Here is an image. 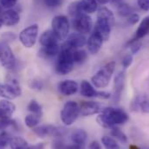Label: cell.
<instances>
[{
  "mask_svg": "<svg viewBox=\"0 0 149 149\" xmlns=\"http://www.w3.org/2000/svg\"><path fill=\"white\" fill-rule=\"evenodd\" d=\"M128 120V115L123 109L106 108L97 117L99 124L104 127L112 128L118 125L125 124Z\"/></svg>",
  "mask_w": 149,
  "mask_h": 149,
  "instance_id": "6da1fadb",
  "label": "cell"
},
{
  "mask_svg": "<svg viewBox=\"0 0 149 149\" xmlns=\"http://www.w3.org/2000/svg\"><path fill=\"white\" fill-rule=\"evenodd\" d=\"M113 21L114 16L111 10L106 7L101 8L97 12V20L94 32L97 33L103 41H108L110 37Z\"/></svg>",
  "mask_w": 149,
  "mask_h": 149,
  "instance_id": "7a4b0ae2",
  "label": "cell"
},
{
  "mask_svg": "<svg viewBox=\"0 0 149 149\" xmlns=\"http://www.w3.org/2000/svg\"><path fill=\"white\" fill-rule=\"evenodd\" d=\"M73 49L68 48L65 45L61 46V50L58 54L56 62V71L60 74H68L73 70L74 59H73Z\"/></svg>",
  "mask_w": 149,
  "mask_h": 149,
  "instance_id": "3957f363",
  "label": "cell"
},
{
  "mask_svg": "<svg viewBox=\"0 0 149 149\" xmlns=\"http://www.w3.org/2000/svg\"><path fill=\"white\" fill-rule=\"evenodd\" d=\"M115 69V62H110L101 68L91 78L92 83L98 88H106L110 81L112 74Z\"/></svg>",
  "mask_w": 149,
  "mask_h": 149,
  "instance_id": "277c9868",
  "label": "cell"
},
{
  "mask_svg": "<svg viewBox=\"0 0 149 149\" xmlns=\"http://www.w3.org/2000/svg\"><path fill=\"white\" fill-rule=\"evenodd\" d=\"M53 32L59 40H64L68 37L70 31V21L64 15H58L53 17L51 21Z\"/></svg>",
  "mask_w": 149,
  "mask_h": 149,
  "instance_id": "5b68a950",
  "label": "cell"
},
{
  "mask_svg": "<svg viewBox=\"0 0 149 149\" xmlns=\"http://www.w3.org/2000/svg\"><path fill=\"white\" fill-rule=\"evenodd\" d=\"M80 114V107L74 101L67 102L61 112V119L66 126H70L77 120Z\"/></svg>",
  "mask_w": 149,
  "mask_h": 149,
  "instance_id": "8992f818",
  "label": "cell"
},
{
  "mask_svg": "<svg viewBox=\"0 0 149 149\" xmlns=\"http://www.w3.org/2000/svg\"><path fill=\"white\" fill-rule=\"evenodd\" d=\"M21 93L22 92L18 81L14 78L9 80L6 84L0 83V96L4 99L13 100L17 96H20Z\"/></svg>",
  "mask_w": 149,
  "mask_h": 149,
  "instance_id": "52a82bcc",
  "label": "cell"
},
{
  "mask_svg": "<svg viewBox=\"0 0 149 149\" xmlns=\"http://www.w3.org/2000/svg\"><path fill=\"white\" fill-rule=\"evenodd\" d=\"M73 19V26L78 33L88 34L93 27V21L90 16L87 13H81Z\"/></svg>",
  "mask_w": 149,
  "mask_h": 149,
  "instance_id": "ba28073f",
  "label": "cell"
},
{
  "mask_svg": "<svg viewBox=\"0 0 149 149\" xmlns=\"http://www.w3.org/2000/svg\"><path fill=\"white\" fill-rule=\"evenodd\" d=\"M38 35V25L34 24L24 29L19 34V40L25 48H31L35 45Z\"/></svg>",
  "mask_w": 149,
  "mask_h": 149,
  "instance_id": "9c48e42d",
  "label": "cell"
},
{
  "mask_svg": "<svg viewBox=\"0 0 149 149\" xmlns=\"http://www.w3.org/2000/svg\"><path fill=\"white\" fill-rule=\"evenodd\" d=\"M33 132L37 136L44 138L47 136L62 137L65 134L66 131L63 127H58L53 125H42L33 128Z\"/></svg>",
  "mask_w": 149,
  "mask_h": 149,
  "instance_id": "30bf717a",
  "label": "cell"
},
{
  "mask_svg": "<svg viewBox=\"0 0 149 149\" xmlns=\"http://www.w3.org/2000/svg\"><path fill=\"white\" fill-rule=\"evenodd\" d=\"M0 62L6 70H12L16 66V57L7 44H0Z\"/></svg>",
  "mask_w": 149,
  "mask_h": 149,
  "instance_id": "8fae6325",
  "label": "cell"
},
{
  "mask_svg": "<svg viewBox=\"0 0 149 149\" xmlns=\"http://www.w3.org/2000/svg\"><path fill=\"white\" fill-rule=\"evenodd\" d=\"M87 43V39L81 33H72L67 37V40L63 43V45L67 46L71 49H78L83 47Z\"/></svg>",
  "mask_w": 149,
  "mask_h": 149,
  "instance_id": "7c38bea8",
  "label": "cell"
},
{
  "mask_svg": "<svg viewBox=\"0 0 149 149\" xmlns=\"http://www.w3.org/2000/svg\"><path fill=\"white\" fill-rule=\"evenodd\" d=\"M79 107L80 114L82 116H89L102 111V106L95 102H81Z\"/></svg>",
  "mask_w": 149,
  "mask_h": 149,
  "instance_id": "4fadbf2b",
  "label": "cell"
},
{
  "mask_svg": "<svg viewBox=\"0 0 149 149\" xmlns=\"http://www.w3.org/2000/svg\"><path fill=\"white\" fill-rule=\"evenodd\" d=\"M77 90L78 84L74 80H64L58 84V91L65 96L74 95Z\"/></svg>",
  "mask_w": 149,
  "mask_h": 149,
  "instance_id": "5bb4252c",
  "label": "cell"
},
{
  "mask_svg": "<svg viewBox=\"0 0 149 149\" xmlns=\"http://www.w3.org/2000/svg\"><path fill=\"white\" fill-rule=\"evenodd\" d=\"M102 43H103L102 38L97 33L93 32L90 35V37H88V39L87 40L86 44L88 46V49L89 53L92 55H96L100 51Z\"/></svg>",
  "mask_w": 149,
  "mask_h": 149,
  "instance_id": "9a60e30c",
  "label": "cell"
},
{
  "mask_svg": "<svg viewBox=\"0 0 149 149\" xmlns=\"http://www.w3.org/2000/svg\"><path fill=\"white\" fill-rule=\"evenodd\" d=\"M1 18L3 24L5 26H14L17 24L20 21V16L18 12L15 10L9 9L2 13Z\"/></svg>",
  "mask_w": 149,
  "mask_h": 149,
  "instance_id": "2e32d148",
  "label": "cell"
},
{
  "mask_svg": "<svg viewBox=\"0 0 149 149\" xmlns=\"http://www.w3.org/2000/svg\"><path fill=\"white\" fill-rule=\"evenodd\" d=\"M125 83V72L121 71L118 74H116L113 82V98L114 102H118L120 98L121 92L123 91Z\"/></svg>",
  "mask_w": 149,
  "mask_h": 149,
  "instance_id": "e0dca14e",
  "label": "cell"
},
{
  "mask_svg": "<svg viewBox=\"0 0 149 149\" xmlns=\"http://www.w3.org/2000/svg\"><path fill=\"white\" fill-rule=\"evenodd\" d=\"M16 110V106L13 102L7 99L0 101V119H9Z\"/></svg>",
  "mask_w": 149,
  "mask_h": 149,
  "instance_id": "ac0fdd59",
  "label": "cell"
},
{
  "mask_svg": "<svg viewBox=\"0 0 149 149\" xmlns=\"http://www.w3.org/2000/svg\"><path fill=\"white\" fill-rule=\"evenodd\" d=\"M59 39L56 36V34L53 32L52 30H47L45 31L40 37V44L42 47H49L53 45L58 44Z\"/></svg>",
  "mask_w": 149,
  "mask_h": 149,
  "instance_id": "d6986e66",
  "label": "cell"
},
{
  "mask_svg": "<svg viewBox=\"0 0 149 149\" xmlns=\"http://www.w3.org/2000/svg\"><path fill=\"white\" fill-rule=\"evenodd\" d=\"M97 93L95 89V88L88 81H82L81 83V95L84 97H97Z\"/></svg>",
  "mask_w": 149,
  "mask_h": 149,
  "instance_id": "ffe728a7",
  "label": "cell"
},
{
  "mask_svg": "<svg viewBox=\"0 0 149 149\" xmlns=\"http://www.w3.org/2000/svg\"><path fill=\"white\" fill-rule=\"evenodd\" d=\"M61 50V47L59 44L49 46V47H42L39 51V56L43 58H50L58 55Z\"/></svg>",
  "mask_w": 149,
  "mask_h": 149,
  "instance_id": "44dd1931",
  "label": "cell"
},
{
  "mask_svg": "<svg viewBox=\"0 0 149 149\" xmlns=\"http://www.w3.org/2000/svg\"><path fill=\"white\" fill-rule=\"evenodd\" d=\"M71 141L73 144L77 145H85V142L88 138V134L83 129H76L71 134Z\"/></svg>",
  "mask_w": 149,
  "mask_h": 149,
  "instance_id": "7402d4cb",
  "label": "cell"
},
{
  "mask_svg": "<svg viewBox=\"0 0 149 149\" xmlns=\"http://www.w3.org/2000/svg\"><path fill=\"white\" fill-rule=\"evenodd\" d=\"M149 33V17H146L141 23L140 24V26L138 27L136 33H135V37L134 39L140 40L141 38L147 36Z\"/></svg>",
  "mask_w": 149,
  "mask_h": 149,
  "instance_id": "603a6c76",
  "label": "cell"
},
{
  "mask_svg": "<svg viewBox=\"0 0 149 149\" xmlns=\"http://www.w3.org/2000/svg\"><path fill=\"white\" fill-rule=\"evenodd\" d=\"M80 6L84 13L90 14L94 13L97 10V1L96 0H80Z\"/></svg>",
  "mask_w": 149,
  "mask_h": 149,
  "instance_id": "cb8c5ba5",
  "label": "cell"
},
{
  "mask_svg": "<svg viewBox=\"0 0 149 149\" xmlns=\"http://www.w3.org/2000/svg\"><path fill=\"white\" fill-rule=\"evenodd\" d=\"M10 146L11 149H31L28 142L22 137L15 136L11 137L10 141Z\"/></svg>",
  "mask_w": 149,
  "mask_h": 149,
  "instance_id": "d4e9b609",
  "label": "cell"
},
{
  "mask_svg": "<svg viewBox=\"0 0 149 149\" xmlns=\"http://www.w3.org/2000/svg\"><path fill=\"white\" fill-rule=\"evenodd\" d=\"M133 8L128 5L127 3H122L120 5L117 6V12L118 15L120 16L121 17H128L131 16L133 14Z\"/></svg>",
  "mask_w": 149,
  "mask_h": 149,
  "instance_id": "484cf974",
  "label": "cell"
},
{
  "mask_svg": "<svg viewBox=\"0 0 149 149\" xmlns=\"http://www.w3.org/2000/svg\"><path fill=\"white\" fill-rule=\"evenodd\" d=\"M41 119V115L35 114V113H31L29 115H27L24 118V122L26 124V126L30 128H34L37 126V124L39 123Z\"/></svg>",
  "mask_w": 149,
  "mask_h": 149,
  "instance_id": "4316f807",
  "label": "cell"
},
{
  "mask_svg": "<svg viewBox=\"0 0 149 149\" xmlns=\"http://www.w3.org/2000/svg\"><path fill=\"white\" fill-rule=\"evenodd\" d=\"M102 142L106 149H120V147L117 143V141L109 136H103L102 139Z\"/></svg>",
  "mask_w": 149,
  "mask_h": 149,
  "instance_id": "83f0119b",
  "label": "cell"
},
{
  "mask_svg": "<svg viewBox=\"0 0 149 149\" xmlns=\"http://www.w3.org/2000/svg\"><path fill=\"white\" fill-rule=\"evenodd\" d=\"M88 57V54L84 49H74L73 51V59L74 63H81Z\"/></svg>",
  "mask_w": 149,
  "mask_h": 149,
  "instance_id": "f1b7e54d",
  "label": "cell"
},
{
  "mask_svg": "<svg viewBox=\"0 0 149 149\" xmlns=\"http://www.w3.org/2000/svg\"><path fill=\"white\" fill-rule=\"evenodd\" d=\"M68 11L70 13V15L71 16L72 18L75 17L76 16H78L79 14L81 13H84L80 6V3L79 1H76V2H73L72 3H70V5L69 6L68 8Z\"/></svg>",
  "mask_w": 149,
  "mask_h": 149,
  "instance_id": "f546056e",
  "label": "cell"
},
{
  "mask_svg": "<svg viewBox=\"0 0 149 149\" xmlns=\"http://www.w3.org/2000/svg\"><path fill=\"white\" fill-rule=\"evenodd\" d=\"M111 134L112 136L115 137L117 140H119L120 141H121L123 143H127V135L119 127H112Z\"/></svg>",
  "mask_w": 149,
  "mask_h": 149,
  "instance_id": "4dcf8cb0",
  "label": "cell"
},
{
  "mask_svg": "<svg viewBox=\"0 0 149 149\" xmlns=\"http://www.w3.org/2000/svg\"><path fill=\"white\" fill-rule=\"evenodd\" d=\"M27 109H28V110L31 112V113L38 114V115H41V116L42 114V109L41 105L37 102V101H35V100H32V101L30 102Z\"/></svg>",
  "mask_w": 149,
  "mask_h": 149,
  "instance_id": "1f68e13d",
  "label": "cell"
},
{
  "mask_svg": "<svg viewBox=\"0 0 149 149\" xmlns=\"http://www.w3.org/2000/svg\"><path fill=\"white\" fill-rule=\"evenodd\" d=\"M10 135L6 133V132H3L0 134V149H5L7 145L10 144Z\"/></svg>",
  "mask_w": 149,
  "mask_h": 149,
  "instance_id": "d6a6232c",
  "label": "cell"
},
{
  "mask_svg": "<svg viewBox=\"0 0 149 149\" xmlns=\"http://www.w3.org/2000/svg\"><path fill=\"white\" fill-rule=\"evenodd\" d=\"M129 44L132 54H136L141 48V42L136 39H133L131 42H129Z\"/></svg>",
  "mask_w": 149,
  "mask_h": 149,
  "instance_id": "836d02e7",
  "label": "cell"
},
{
  "mask_svg": "<svg viewBox=\"0 0 149 149\" xmlns=\"http://www.w3.org/2000/svg\"><path fill=\"white\" fill-rule=\"evenodd\" d=\"M63 0H43L44 4L47 7L51 8V9L57 8V7L61 6L63 4Z\"/></svg>",
  "mask_w": 149,
  "mask_h": 149,
  "instance_id": "e575fe53",
  "label": "cell"
},
{
  "mask_svg": "<svg viewBox=\"0 0 149 149\" xmlns=\"http://www.w3.org/2000/svg\"><path fill=\"white\" fill-rule=\"evenodd\" d=\"M143 96H137L132 102L131 104V109L133 111H138L141 109V102L142 100Z\"/></svg>",
  "mask_w": 149,
  "mask_h": 149,
  "instance_id": "d590c367",
  "label": "cell"
},
{
  "mask_svg": "<svg viewBox=\"0 0 149 149\" xmlns=\"http://www.w3.org/2000/svg\"><path fill=\"white\" fill-rule=\"evenodd\" d=\"M52 149H68V145L62 140H56L52 143Z\"/></svg>",
  "mask_w": 149,
  "mask_h": 149,
  "instance_id": "8d00e7d4",
  "label": "cell"
},
{
  "mask_svg": "<svg viewBox=\"0 0 149 149\" xmlns=\"http://www.w3.org/2000/svg\"><path fill=\"white\" fill-rule=\"evenodd\" d=\"M132 63H133V56L130 54L126 55L124 56V58L122 59V66L125 70L127 69L132 64Z\"/></svg>",
  "mask_w": 149,
  "mask_h": 149,
  "instance_id": "74e56055",
  "label": "cell"
},
{
  "mask_svg": "<svg viewBox=\"0 0 149 149\" xmlns=\"http://www.w3.org/2000/svg\"><path fill=\"white\" fill-rule=\"evenodd\" d=\"M13 124V120L9 119H0V131L7 128Z\"/></svg>",
  "mask_w": 149,
  "mask_h": 149,
  "instance_id": "f35d334b",
  "label": "cell"
},
{
  "mask_svg": "<svg viewBox=\"0 0 149 149\" xmlns=\"http://www.w3.org/2000/svg\"><path fill=\"white\" fill-rule=\"evenodd\" d=\"M0 2H1V4L3 7H4L6 9H10L16 5L17 0H0Z\"/></svg>",
  "mask_w": 149,
  "mask_h": 149,
  "instance_id": "ab89813d",
  "label": "cell"
},
{
  "mask_svg": "<svg viewBox=\"0 0 149 149\" xmlns=\"http://www.w3.org/2000/svg\"><path fill=\"white\" fill-rule=\"evenodd\" d=\"M140 20V16L136 13H133L131 16H129V18L127 20V24L129 25H135Z\"/></svg>",
  "mask_w": 149,
  "mask_h": 149,
  "instance_id": "60d3db41",
  "label": "cell"
},
{
  "mask_svg": "<svg viewBox=\"0 0 149 149\" xmlns=\"http://www.w3.org/2000/svg\"><path fill=\"white\" fill-rule=\"evenodd\" d=\"M139 7L144 10V11H148L149 10V0H137Z\"/></svg>",
  "mask_w": 149,
  "mask_h": 149,
  "instance_id": "b9f144b4",
  "label": "cell"
},
{
  "mask_svg": "<svg viewBox=\"0 0 149 149\" xmlns=\"http://www.w3.org/2000/svg\"><path fill=\"white\" fill-rule=\"evenodd\" d=\"M31 88L32 89H37V90H40L43 88V84L41 81H37V80H33L31 81V84H30Z\"/></svg>",
  "mask_w": 149,
  "mask_h": 149,
  "instance_id": "7bdbcfd3",
  "label": "cell"
},
{
  "mask_svg": "<svg viewBox=\"0 0 149 149\" xmlns=\"http://www.w3.org/2000/svg\"><path fill=\"white\" fill-rule=\"evenodd\" d=\"M97 97H99L101 99H109L111 97V94L105 92V91H98Z\"/></svg>",
  "mask_w": 149,
  "mask_h": 149,
  "instance_id": "ee69618b",
  "label": "cell"
},
{
  "mask_svg": "<svg viewBox=\"0 0 149 149\" xmlns=\"http://www.w3.org/2000/svg\"><path fill=\"white\" fill-rule=\"evenodd\" d=\"M88 148L89 149H102V146L101 144L97 141H92L89 146H88Z\"/></svg>",
  "mask_w": 149,
  "mask_h": 149,
  "instance_id": "f6af8a7d",
  "label": "cell"
},
{
  "mask_svg": "<svg viewBox=\"0 0 149 149\" xmlns=\"http://www.w3.org/2000/svg\"><path fill=\"white\" fill-rule=\"evenodd\" d=\"M68 149H85V148H84V145L72 144V145H68Z\"/></svg>",
  "mask_w": 149,
  "mask_h": 149,
  "instance_id": "bcb514c9",
  "label": "cell"
},
{
  "mask_svg": "<svg viewBox=\"0 0 149 149\" xmlns=\"http://www.w3.org/2000/svg\"><path fill=\"white\" fill-rule=\"evenodd\" d=\"M31 149H44V145L42 143H37L31 147Z\"/></svg>",
  "mask_w": 149,
  "mask_h": 149,
  "instance_id": "7dc6e473",
  "label": "cell"
},
{
  "mask_svg": "<svg viewBox=\"0 0 149 149\" xmlns=\"http://www.w3.org/2000/svg\"><path fill=\"white\" fill-rule=\"evenodd\" d=\"M110 1H111L113 4H115V5H117V6L123 3V0H110Z\"/></svg>",
  "mask_w": 149,
  "mask_h": 149,
  "instance_id": "c3c4849f",
  "label": "cell"
},
{
  "mask_svg": "<svg viewBox=\"0 0 149 149\" xmlns=\"http://www.w3.org/2000/svg\"><path fill=\"white\" fill-rule=\"evenodd\" d=\"M99 3H101V4H106V3H108L110 0H96Z\"/></svg>",
  "mask_w": 149,
  "mask_h": 149,
  "instance_id": "681fc988",
  "label": "cell"
},
{
  "mask_svg": "<svg viewBox=\"0 0 149 149\" xmlns=\"http://www.w3.org/2000/svg\"><path fill=\"white\" fill-rule=\"evenodd\" d=\"M3 21H2V18H1V17H0V29H1V27H2V25H3Z\"/></svg>",
  "mask_w": 149,
  "mask_h": 149,
  "instance_id": "f907efd6",
  "label": "cell"
},
{
  "mask_svg": "<svg viewBox=\"0 0 149 149\" xmlns=\"http://www.w3.org/2000/svg\"><path fill=\"white\" fill-rule=\"evenodd\" d=\"M0 12H1V7H0Z\"/></svg>",
  "mask_w": 149,
  "mask_h": 149,
  "instance_id": "816d5d0a",
  "label": "cell"
}]
</instances>
